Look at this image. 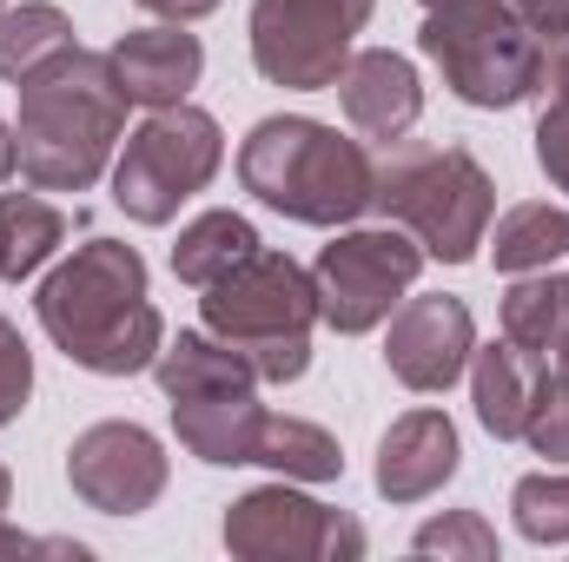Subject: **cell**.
Listing matches in <instances>:
<instances>
[{"label": "cell", "instance_id": "36", "mask_svg": "<svg viewBox=\"0 0 569 562\" xmlns=\"http://www.w3.org/2000/svg\"><path fill=\"white\" fill-rule=\"evenodd\" d=\"M430 7H450V0H425V13H430Z\"/></svg>", "mask_w": 569, "mask_h": 562}, {"label": "cell", "instance_id": "20", "mask_svg": "<svg viewBox=\"0 0 569 562\" xmlns=\"http://www.w3.org/2000/svg\"><path fill=\"white\" fill-rule=\"evenodd\" d=\"M67 212L47 205L40 192H0V279H33L60 245H67Z\"/></svg>", "mask_w": 569, "mask_h": 562}, {"label": "cell", "instance_id": "10", "mask_svg": "<svg viewBox=\"0 0 569 562\" xmlns=\"http://www.w3.org/2000/svg\"><path fill=\"white\" fill-rule=\"evenodd\" d=\"M226 550L246 562H358L365 523L291 483H266L226 510Z\"/></svg>", "mask_w": 569, "mask_h": 562}, {"label": "cell", "instance_id": "34", "mask_svg": "<svg viewBox=\"0 0 569 562\" xmlns=\"http://www.w3.org/2000/svg\"><path fill=\"white\" fill-rule=\"evenodd\" d=\"M13 165H20V145H13V127L0 120V185L13 179Z\"/></svg>", "mask_w": 569, "mask_h": 562}, {"label": "cell", "instance_id": "9", "mask_svg": "<svg viewBox=\"0 0 569 562\" xmlns=\"http://www.w3.org/2000/svg\"><path fill=\"white\" fill-rule=\"evenodd\" d=\"M371 7L378 0H252V67L291 93L338 87Z\"/></svg>", "mask_w": 569, "mask_h": 562}, {"label": "cell", "instance_id": "11", "mask_svg": "<svg viewBox=\"0 0 569 562\" xmlns=\"http://www.w3.org/2000/svg\"><path fill=\"white\" fill-rule=\"evenodd\" d=\"M166 476H172V463H166L159 436L140 430V423H93L67 450V483L100 516H140V510H152L166 496Z\"/></svg>", "mask_w": 569, "mask_h": 562}, {"label": "cell", "instance_id": "4", "mask_svg": "<svg viewBox=\"0 0 569 562\" xmlns=\"http://www.w3.org/2000/svg\"><path fill=\"white\" fill-rule=\"evenodd\" d=\"M206 331H219L226 344H239L259 371V384H291L311 364V324H318V291L311 272L291 252H252L239 259L219 284H206L199 298Z\"/></svg>", "mask_w": 569, "mask_h": 562}, {"label": "cell", "instance_id": "18", "mask_svg": "<svg viewBox=\"0 0 569 562\" xmlns=\"http://www.w3.org/2000/svg\"><path fill=\"white\" fill-rule=\"evenodd\" d=\"M152 378L166 398H206V391H259V371L239 344H226L219 331H179L172 344H159Z\"/></svg>", "mask_w": 569, "mask_h": 562}, {"label": "cell", "instance_id": "7", "mask_svg": "<svg viewBox=\"0 0 569 562\" xmlns=\"http://www.w3.org/2000/svg\"><path fill=\"white\" fill-rule=\"evenodd\" d=\"M226 159L219 120L199 107H159L140 133H127V152L113 159V205L140 225H166L192 192L212 185Z\"/></svg>", "mask_w": 569, "mask_h": 562}, {"label": "cell", "instance_id": "24", "mask_svg": "<svg viewBox=\"0 0 569 562\" xmlns=\"http://www.w3.org/2000/svg\"><path fill=\"white\" fill-rule=\"evenodd\" d=\"M563 304H569V279L550 272H517V284L503 291V338L530 358L550 364L557 351V331H563Z\"/></svg>", "mask_w": 569, "mask_h": 562}, {"label": "cell", "instance_id": "29", "mask_svg": "<svg viewBox=\"0 0 569 562\" xmlns=\"http://www.w3.org/2000/svg\"><path fill=\"white\" fill-rule=\"evenodd\" d=\"M537 165L550 172L557 192H569V100H550L537 120Z\"/></svg>", "mask_w": 569, "mask_h": 562}, {"label": "cell", "instance_id": "23", "mask_svg": "<svg viewBox=\"0 0 569 562\" xmlns=\"http://www.w3.org/2000/svg\"><path fill=\"white\" fill-rule=\"evenodd\" d=\"M252 463L279 470L284 483H338L345 476V450L325 423H305V418H272L266 411V430H259V450Z\"/></svg>", "mask_w": 569, "mask_h": 562}, {"label": "cell", "instance_id": "16", "mask_svg": "<svg viewBox=\"0 0 569 562\" xmlns=\"http://www.w3.org/2000/svg\"><path fill=\"white\" fill-rule=\"evenodd\" d=\"M172 430L199 463H252L259 430H266V404L252 391H206V398H172Z\"/></svg>", "mask_w": 569, "mask_h": 562}, {"label": "cell", "instance_id": "33", "mask_svg": "<svg viewBox=\"0 0 569 562\" xmlns=\"http://www.w3.org/2000/svg\"><path fill=\"white\" fill-rule=\"evenodd\" d=\"M146 13H159V20H179V27H186V20H199V13H212V7H219V0H140Z\"/></svg>", "mask_w": 569, "mask_h": 562}, {"label": "cell", "instance_id": "19", "mask_svg": "<svg viewBox=\"0 0 569 562\" xmlns=\"http://www.w3.org/2000/svg\"><path fill=\"white\" fill-rule=\"evenodd\" d=\"M73 20L53 7V0H20V7H0V80L27 87L40 80L47 67H60L73 53Z\"/></svg>", "mask_w": 569, "mask_h": 562}, {"label": "cell", "instance_id": "3", "mask_svg": "<svg viewBox=\"0 0 569 562\" xmlns=\"http://www.w3.org/2000/svg\"><path fill=\"white\" fill-rule=\"evenodd\" d=\"M239 179L259 205L298 225H351L358 212H371L378 159L325 120L272 113L239 145Z\"/></svg>", "mask_w": 569, "mask_h": 562}, {"label": "cell", "instance_id": "32", "mask_svg": "<svg viewBox=\"0 0 569 562\" xmlns=\"http://www.w3.org/2000/svg\"><path fill=\"white\" fill-rule=\"evenodd\" d=\"M7 503H13V476H7V463H0V556H27V550H40L33 536H13V530H7Z\"/></svg>", "mask_w": 569, "mask_h": 562}, {"label": "cell", "instance_id": "28", "mask_svg": "<svg viewBox=\"0 0 569 562\" xmlns=\"http://www.w3.org/2000/svg\"><path fill=\"white\" fill-rule=\"evenodd\" d=\"M27 391H33V351H27V338L0 318V423H13L27 411Z\"/></svg>", "mask_w": 569, "mask_h": 562}, {"label": "cell", "instance_id": "8", "mask_svg": "<svg viewBox=\"0 0 569 562\" xmlns=\"http://www.w3.org/2000/svg\"><path fill=\"white\" fill-rule=\"evenodd\" d=\"M425 272V245L405 232V225H358V232H338L318 265H311V291H318V318L338 331V338H358V331H378L405 291Z\"/></svg>", "mask_w": 569, "mask_h": 562}, {"label": "cell", "instance_id": "30", "mask_svg": "<svg viewBox=\"0 0 569 562\" xmlns=\"http://www.w3.org/2000/svg\"><path fill=\"white\" fill-rule=\"evenodd\" d=\"M543 40H569V0H510Z\"/></svg>", "mask_w": 569, "mask_h": 562}, {"label": "cell", "instance_id": "25", "mask_svg": "<svg viewBox=\"0 0 569 562\" xmlns=\"http://www.w3.org/2000/svg\"><path fill=\"white\" fill-rule=\"evenodd\" d=\"M517 530L530 543H569V470H537L510 490Z\"/></svg>", "mask_w": 569, "mask_h": 562}, {"label": "cell", "instance_id": "1", "mask_svg": "<svg viewBox=\"0 0 569 562\" xmlns=\"http://www.w3.org/2000/svg\"><path fill=\"white\" fill-rule=\"evenodd\" d=\"M40 331L93 378H133L152 371L166 324L146 298V259L127 239H87L73 259H60L40 279Z\"/></svg>", "mask_w": 569, "mask_h": 562}, {"label": "cell", "instance_id": "35", "mask_svg": "<svg viewBox=\"0 0 569 562\" xmlns=\"http://www.w3.org/2000/svg\"><path fill=\"white\" fill-rule=\"evenodd\" d=\"M557 378H569V304H563V331H557Z\"/></svg>", "mask_w": 569, "mask_h": 562}, {"label": "cell", "instance_id": "27", "mask_svg": "<svg viewBox=\"0 0 569 562\" xmlns=\"http://www.w3.org/2000/svg\"><path fill=\"white\" fill-rule=\"evenodd\" d=\"M523 436H530L537 456L569 463V378H550V371H543L537 404H530V418H523Z\"/></svg>", "mask_w": 569, "mask_h": 562}, {"label": "cell", "instance_id": "13", "mask_svg": "<svg viewBox=\"0 0 569 562\" xmlns=\"http://www.w3.org/2000/svg\"><path fill=\"white\" fill-rule=\"evenodd\" d=\"M338 100H345V113H351V127L365 140H405L418 127V113H425V80H418V67L405 53L365 47V53L345 60Z\"/></svg>", "mask_w": 569, "mask_h": 562}, {"label": "cell", "instance_id": "22", "mask_svg": "<svg viewBox=\"0 0 569 562\" xmlns=\"http://www.w3.org/2000/svg\"><path fill=\"white\" fill-rule=\"evenodd\" d=\"M569 252V212L563 205H550V199H523V205H510L503 219H497V232H490V259H497V272H550L557 259Z\"/></svg>", "mask_w": 569, "mask_h": 562}, {"label": "cell", "instance_id": "5", "mask_svg": "<svg viewBox=\"0 0 569 562\" xmlns=\"http://www.w3.org/2000/svg\"><path fill=\"white\" fill-rule=\"evenodd\" d=\"M371 212H385L391 225H405L425 245V259L463 265L490 239L497 185L477 165V152H463V145H405V152H391L378 165Z\"/></svg>", "mask_w": 569, "mask_h": 562}, {"label": "cell", "instance_id": "15", "mask_svg": "<svg viewBox=\"0 0 569 562\" xmlns=\"http://www.w3.org/2000/svg\"><path fill=\"white\" fill-rule=\"evenodd\" d=\"M457 423L443 411H405L378 443V496L391 503H425L457 476Z\"/></svg>", "mask_w": 569, "mask_h": 562}, {"label": "cell", "instance_id": "17", "mask_svg": "<svg viewBox=\"0 0 569 562\" xmlns=\"http://www.w3.org/2000/svg\"><path fill=\"white\" fill-rule=\"evenodd\" d=\"M543 358L517 351L510 338L490 344V351H470V404H477V423L490 436H523V418L537 404V384H543Z\"/></svg>", "mask_w": 569, "mask_h": 562}, {"label": "cell", "instance_id": "6", "mask_svg": "<svg viewBox=\"0 0 569 562\" xmlns=\"http://www.w3.org/2000/svg\"><path fill=\"white\" fill-rule=\"evenodd\" d=\"M418 47L430 53V67L443 73V87L463 107H523L543 80V53L550 40L510 7V0H450L430 7Z\"/></svg>", "mask_w": 569, "mask_h": 562}, {"label": "cell", "instance_id": "21", "mask_svg": "<svg viewBox=\"0 0 569 562\" xmlns=\"http://www.w3.org/2000/svg\"><path fill=\"white\" fill-rule=\"evenodd\" d=\"M252 252H259L252 219H239V212H199L179 232V245H172V279L206 291V284H219L239 259H252Z\"/></svg>", "mask_w": 569, "mask_h": 562}, {"label": "cell", "instance_id": "2", "mask_svg": "<svg viewBox=\"0 0 569 562\" xmlns=\"http://www.w3.org/2000/svg\"><path fill=\"white\" fill-rule=\"evenodd\" d=\"M127 87L113 73V53H87L73 47L60 67H47L40 80L20 87V172L40 192H87L107 165L127 127Z\"/></svg>", "mask_w": 569, "mask_h": 562}, {"label": "cell", "instance_id": "31", "mask_svg": "<svg viewBox=\"0 0 569 562\" xmlns=\"http://www.w3.org/2000/svg\"><path fill=\"white\" fill-rule=\"evenodd\" d=\"M537 93H550V100H569V40H557V47L543 53V80H537Z\"/></svg>", "mask_w": 569, "mask_h": 562}, {"label": "cell", "instance_id": "14", "mask_svg": "<svg viewBox=\"0 0 569 562\" xmlns=\"http://www.w3.org/2000/svg\"><path fill=\"white\" fill-rule=\"evenodd\" d=\"M113 73H120V87H127V100L133 107H179L192 87H199V73H206V47L179 27V20H159V27H133V33H120V47H113Z\"/></svg>", "mask_w": 569, "mask_h": 562}, {"label": "cell", "instance_id": "26", "mask_svg": "<svg viewBox=\"0 0 569 562\" xmlns=\"http://www.w3.org/2000/svg\"><path fill=\"white\" fill-rule=\"evenodd\" d=\"M411 550H418V556H470V562H490V556H497V530H490L477 510H443V516H430L425 530L411 536Z\"/></svg>", "mask_w": 569, "mask_h": 562}, {"label": "cell", "instance_id": "12", "mask_svg": "<svg viewBox=\"0 0 569 562\" xmlns=\"http://www.w3.org/2000/svg\"><path fill=\"white\" fill-rule=\"evenodd\" d=\"M470 351H477V318L450 291L405 298L385 338V364L405 391H450L470 371Z\"/></svg>", "mask_w": 569, "mask_h": 562}]
</instances>
